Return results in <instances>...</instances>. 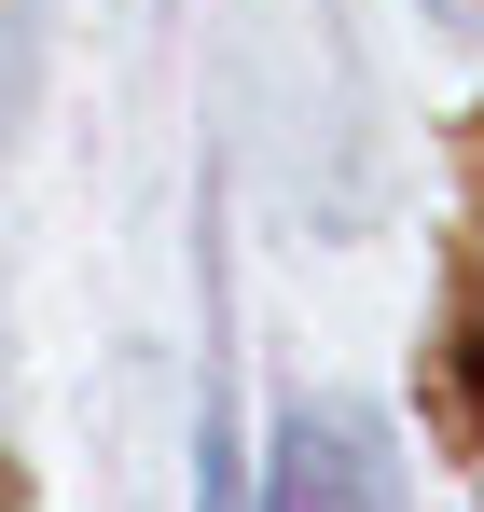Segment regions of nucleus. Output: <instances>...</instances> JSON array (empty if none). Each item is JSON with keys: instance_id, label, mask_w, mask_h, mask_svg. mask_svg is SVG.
<instances>
[{"instance_id": "f257e3e1", "label": "nucleus", "mask_w": 484, "mask_h": 512, "mask_svg": "<svg viewBox=\"0 0 484 512\" xmlns=\"http://www.w3.org/2000/svg\"><path fill=\"white\" fill-rule=\"evenodd\" d=\"M429 429L457 443V457H484V139L471 167H457V236H443V305H429Z\"/></svg>"}, {"instance_id": "f03ea898", "label": "nucleus", "mask_w": 484, "mask_h": 512, "mask_svg": "<svg viewBox=\"0 0 484 512\" xmlns=\"http://www.w3.org/2000/svg\"><path fill=\"white\" fill-rule=\"evenodd\" d=\"M263 512H402V471H388V443H374V416H305L277 429V499Z\"/></svg>"}, {"instance_id": "7ed1b4c3", "label": "nucleus", "mask_w": 484, "mask_h": 512, "mask_svg": "<svg viewBox=\"0 0 484 512\" xmlns=\"http://www.w3.org/2000/svg\"><path fill=\"white\" fill-rule=\"evenodd\" d=\"M0 512H28V485H14V457H0Z\"/></svg>"}]
</instances>
